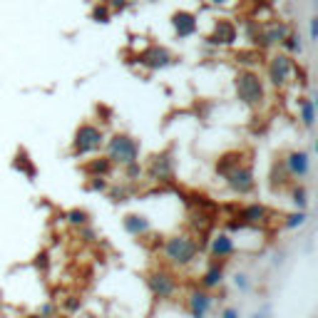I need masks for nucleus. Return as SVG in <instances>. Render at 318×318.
<instances>
[{
	"label": "nucleus",
	"instance_id": "nucleus-1",
	"mask_svg": "<svg viewBox=\"0 0 318 318\" xmlns=\"http://www.w3.org/2000/svg\"><path fill=\"white\" fill-rule=\"evenodd\" d=\"M236 95L241 102L246 105H259L263 100V87H261V80L254 75V72H241L236 77Z\"/></svg>",
	"mask_w": 318,
	"mask_h": 318
},
{
	"label": "nucleus",
	"instance_id": "nucleus-2",
	"mask_svg": "<svg viewBox=\"0 0 318 318\" xmlns=\"http://www.w3.org/2000/svg\"><path fill=\"white\" fill-rule=\"evenodd\" d=\"M137 154H140V145L127 137V134H115L112 142H110V157L119 162V164H132L137 162Z\"/></svg>",
	"mask_w": 318,
	"mask_h": 318
},
{
	"label": "nucleus",
	"instance_id": "nucleus-3",
	"mask_svg": "<svg viewBox=\"0 0 318 318\" xmlns=\"http://www.w3.org/2000/svg\"><path fill=\"white\" fill-rule=\"evenodd\" d=\"M197 254V244L187 236H176L167 244V256L174 261V263H189Z\"/></svg>",
	"mask_w": 318,
	"mask_h": 318
},
{
	"label": "nucleus",
	"instance_id": "nucleus-4",
	"mask_svg": "<svg viewBox=\"0 0 318 318\" xmlns=\"http://www.w3.org/2000/svg\"><path fill=\"white\" fill-rule=\"evenodd\" d=\"M102 132L97 129V127H92V124H82L80 129H77V134H75V152H80V154H85V152H95V149H100L102 147Z\"/></svg>",
	"mask_w": 318,
	"mask_h": 318
},
{
	"label": "nucleus",
	"instance_id": "nucleus-5",
	"mask_svg": "<svg viewBox=\"0 0 318 318\" xmlns=\"http://www.w3.org/2000/svg\"><path fill=\"white\" fill-rule=\"evenodd\" d=\"M291 72H293V60L289 55H276L268 65V77H271L274 85H286Z\"/></svg>",
	"mask_w": 318,
	"mask_h": 318
},
{
	"label": "nucleus",
	"instance_id": "nucleus-6",
	"mask_svg": "<svg viewBox=\"0 0 318 318\" xmlns=\"http://www.w3.org/2000/svg\"><path fill=\"white\" fill-rule=\"evenodd\" d=\"M169 60H172V55L164 48H149V50H145L140 55V62L147 65V67H152V70H159V67L169 65Z\"/></svg>",
	"mask_w": 318,
	"mask_h": 318
},
{
	"label": "nucleus",
	"instance_id": "nucleus-7",
	"mask_svg": "<svg viewBox=\"0 0 318 318\" xmlns=\"http://www.w3.org/2000/svg\"><path fill=\"white\" fill-rule=\"evenodd\" d=\"M209 40H211L214 45H232L234 40H236V25L229 23V20H219Z\"/></svg>",
	"mask_w": 318,
	"mask_h": 318
},
{
	"label": "nucleus",
	"instance_id": "nucleus-8",
	"mask_svg": "<svg viewBox=\"0 0 318 318\" xmlns=\"http://www.w3.org/2000/svg\"><path fill=\"white\" fill-rule=\"evenodd\" d=\"M172 25L179 37H189V35H194V30H197V18H194L192 13H184V10H181V13H174Z\"/></svg>",
	"mask_w": 318,
	"mask_h": 318
},
{
	"label": "nucleus",
	"instance_id": "nucleus-9",
	"mask_svg": "<svg viewBox=\"0 0 318 318\" xmlns=\"http://www.w3.org/2000/svg\"><path fill=\"white\" fill-rule=\"evenodd\" d=\"M149 286H152V291H154L159 298H169V296L174 293V281L167 276V274L152 276V279H149Z\"/></svg>",
	"mask_w": 318,
	"mask_h": 318
},
{
	"label": "nucleus",
	"instance_id": "nucleus-10",
	"mask_svg": "<svg viewBox=\"0 0 318 318\" xmlns=\"http://www.w3.org/2000/svg\"><path fill=\"white\" fill-rule=\"evenodd\" d=\"M286 35H289V28L284 23H276V25H271L261 32V45H276V42L281 45Z\"/></svg>",
	"mask_w": 318,
	"mask_h": 318
},
{
	"label": "nucleus",
	"instance_id": "nucleus-11",
	"mask_svg": "<svg viewBox=\"0 0 318 318\" xmlns=\"http://www.w3.org/2000/svg\"><path fill=\"white\" fill-rule=\"evenodd\" d=\"M229 184L239 192H249L254 187V179H251V172L249 169H236V172H229Z\"/></svg>",
	"mask_w": 318,
	"mask_h": 318
},
{
	"label": "nucleus",
	"instance_id": "nucleus-12",
	"mask_svg": "<svg viewBox=\"0 0 318 318\" xmlns=\"http://www.w3.org/2000/svg\"><path fill=\"white\" fill-rule=\"evenodd\" d=\"M286 164H289L291 174L303 176V174L308 172V154H306V152H293L289 159H286Z\"/></svg>",
	"mask_w": 318,
	"mask_h": 318
},
{
	"label": "nucleus",
	"instance_id": "nucleus-13",
	"mask_svg": "<svg viewBox=\"0 0 318 318\" xmlns=\"http://www.w3.org/2000/svg\"><path fill=\"white\" fill-rule=\"evenodd\" d=\"M209 303H211V298H209L206 293H197V296L192 298V313H194L197 318H204L206 308H209Z\"/></svg>",
	"mask_w": 318,
	"mask_h": 318
},
{
	"label": "nucleus",
	"instance_id": "nucleus-14",
	"mask_svg": "<svg viewBox=\"0 0 318 318\" xmlns=\"http://www.w3.org/2000/svg\"><path fill=\"white\" fill-rule=\"evenodd\" d=\"M234 251V244L229 236H219L216 241H214V254L216 256H226V254H232Z\"/></svg>",
	"mask_w": 318,
	"mask_h": 318
},
{
	"label": "nucleus",
	"instance_id": "nucleus-15",
	"mask_svg": "<svg viewBox=\"0 0 318 318\" xmlns=\"http://www.w3.org/2000/svg\"><path fill=\"white\" fill-rule=\"evenodd\" d=\"M124 226H127V232L132 234H140L147 229V221L142 216H127V221H124Z\"/></svg>",
	"mask_w": 318,
	"mask_h": 318
},
{
	"label": "nucleus",
	"instance_id": "nucleus-16",
	"mask_svg": "<svg viewBox=\"0 0 318 318\" xmlns=\"http://www.w3.org/2000/svg\"><path fill=\"white\" fill-rule=\"evenodd\" d=\"M286 50H291V53H301V42H298V37L293 35V32H289L286 37H284V42H281Z\"/></svg>",
	"mask_w": 318,
	"mask_h": 318
},
{
	"label": "nucleus",
	"instance_id": "nucleus-17",
	"mask_svg": "<svg viewBox=\"0 0 318 318\" xmlns=\"http://www.w3.org/2000/svg\"><path fill=\"white\" fill-rule=\"evenodd\" d=\"M301 107H303V122H306V127H311V124H313V102H311V100H303Z\"/></svg>",
	"mask_w": 318,
	"mask_h": 318
},
{
	"label": "nucleus",
	"instance_id": "nucleus-18",
	"mask_svg": "<svg viewBox=\"0 0 318 318\" xmlns=\"http://www.w3.org/2000/svg\"><path fill=\"white\" fill-rule=\"evenodd\" d=\"M263 214H266V211H263L261 206H251V209H246V211H244V219H246V221H259Z\"/></svg>",
	"mask_w": 318,
	"mask_h": 318
},
{
	"label": "nucleus",
	"instance_id": "nucleus-19",
	"mask_svg": "<svg viewBox=\"0 0 318 318\" xmlns=\"http://www.w3.org/2000/svg\"><path fill=\"white\" fill-rule=\"evenodd\" d=\"M92 18L97 20V23H107V18H110V10L102 5V8H95V13H92Z\"/></svg>",
	"mask_w": 318,
	"mask_h": 318
},
{
	"label": "nucleus",
	"instance_id": "nucleus-20",
	"mask_svg": "<svg viewBox=\"0 0 318 318\" xmlns=\"http://www.w3.org/2000/svg\"><path fill=\"white\" fill-rule=\"evenodd\" d=\"M219 279H221V268H211V271L206 274V279H204V284H206V286H214V284H216Z\"/></svg>",
	"mask_w": 318,
	"mask_h": 318
},
{
	"label": "nucleus",
	"instance_id": "nucleus-21",
	"mask_svg": "<svg viewBox=\"0 0 318 318\" xmlns=\"http://www.w3.org/2000/svg\"><path fill=\"white\" fill-rule=\"evenodd\" d=\"M303 221H306V216H303V214H296V216L289 219V226H301Z\"/></svg>",
	"mask_w": 318,
	"mask_h": 318
},
{
	"label": "nucleus",
	"instance_id": "nucleus-22",
	"mask_svg": "<svg viewBox=\"0 0 318 318\" xmlns=\"http://www.w3.org/2000/svg\"><path fill=\"white\" fill-rule=\"evenodd\" d=\"M70 221H75V224H82V221H85V214H82V211H72V214H70Z\"/></svg>",
	"mask_w": 318,
	"mask_h": 318
},
{
	"label": "nucleus",
	"instance_id": "nucleus-23",
	"mask_svg": "<svg viewBox=\"0 0 318 318\" xmlns=\"http://www.w3.org/2000/svg\"><path fill=\"white\" fill-rule=\"evenodd\" d=\"M92 172H107V162H95V164H92Z\"/></svg>",
	"mask_w": 318,
	"mask_h": 318
},
{
	"label": "nucleus",
	"instance_id": "nucleus-24",
	"mask_svg": "<svg viewBox=\"0 0 318 318\" xmlns=\"http://www.w3.org/2000/svg\"><path fill=\"white\" fill-rule=\"evenodd\" d=\"M316 37H318V20L313 18L311 20V40H316Z\"/></svg>",
	"mask_w": 318,
	"mask_h": 318
},
{
	"label": "nucleus",
	"instance_id": "nucleus-25",
	"mask_svg": "<svg viewBox=\"0 0 318 318\" xmlns=\"http://www.w3.org/2000/svg\"><path fill=\"white\" fill-rule=\"evenodd\" d=\"M303 197H306V192H296V199H293V202L298 204V206H303V204H306V199H303Z\"/></svg>",
	"mask_w": 318,
	"mask_h": 318
},
{
	"label": "nucleus",
	"instance_id": "nucleus-26",
	"mask_svg": "<svg viewBox=\"0 0 318 318\" xmlns=\"http://www.w3.org/2000/svg\"><path fill=\"white\" fill-rule=\"evenodd\" d=\"M209 3H211V5H226L229 0H209Z\"/></svg>",
	"mask_w": 318,
	"mask_h": 318
},
{
	"label": "nucleus",
	"instance_id": "nucleus-27",
	"mask_svg": "<svg viewBox=\"0 0 318 318\" xmlns=\"http://www.w3.org/2000/svg\"><path fill=\"white\" fill-rule=\"evenodd\" d=\"M224 318H236V311H232V308H229V311L224 313Z\"/></svg>",
	"mask_w": 318,
	"mask_h": 318
},
{
	"label": "nucleus",
	"instance_id": "nucleus-28",
	"mask_svg": "<svg viewBox=\"0 0 318 318\" xmlns=\"http://www.w3.org/2000/svg\"><path fill=\"white\" fill-rule=\"evenodd\" d=\"M30 318H37V316H30Z\"/></svg>",
	"mask_w": 318,
	"mask_h": 318
}]
</instances>
